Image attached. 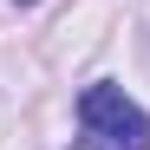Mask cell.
<instances>
[{
    "mask_svg": "<svg viewBox=\"0 0 150 150\" xmlns=\"http://www.w3.org/2000/svg\"><path fill=\"white\" fill-rule=\"evenodd\" d=\"M79 150H150V117L117 85H85V98H79Z\"/></svg>",
    "mask_w": 150,
    "mask_h": 150,
    "instance_id": "cell-1",
    "label": "cell"
}]
</instances>
